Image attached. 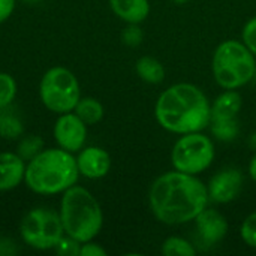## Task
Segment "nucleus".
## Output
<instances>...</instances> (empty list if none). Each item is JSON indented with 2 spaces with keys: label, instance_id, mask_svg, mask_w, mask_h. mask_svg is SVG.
Segmentation results:
<instances>
[{
  "label": "nucleus",
  "instance_id": "f257e3e1",
  "mask_svg": "<svg viewBox=\"0 0 256 256\" xmlns=\"http://www.w3.org/2000/svg\"><path fill=\"white\" fill-rule=\"evenodd\" d=\"M207 186L194 174L171 171L159 176L148 192L154 218L165 225H182L195 218L208 204Z\"/></svg>",
  "mask_w": 256,
  "mask_h": 256
},
{
  "label": "nucleus",
  "instance_id": "f03ea898",
  "mask_svg": "<svg viewBox=\"0 0 256 256\" xmlns=\"http://www.w3.org/2000/svg\"><path fill=\"white\" fill-rule=\"evenodd\" d=\"M154 117L165 130L177 135L202 132L210 126L212 104L200 87L178 82L160 93Z\"/></svg>",
  "mask_w": 256,
  "mask_h": 256
},
{
  "label": "nucleus",
  "instance_id": "7ed1b4c3",
  "mask_svg": "<svg viewBox=\"0 0 256 256\" xmlns=\"http://www.w3.org/2000/svg\"><path fill=\"white\" fill-rule=\"evenodd\" d=\"M80 178L76 158L60 147L44 148L33 159L26 162V186L44 196L63 194L75 186Z\"/></svg>",
  "mask_w": 256,
  "mask_h": 256
},
{
  "label": "nucleus",
  "instance_id": "20e7f679",
  "mask_svg": "<svg viewBox=\"0 0 256 256\" xmlns=\"http://www.w3.org/2000/svg\"><path fill=\"white\" fill-rule=\"evenodd\" d=\"M58 214L64 234L80 243L94 240L104 225L100 204L90 190L78 184L62 194Z\"/></svg>",
  "mask_w": 256,
  "mask_h": 256
},
{
  "label": "nucleus",
  "instance_id": "39448f33",
  "mask_svg": "<svg viewBox=\"0 0 256 256\" xmlns=\"http://www.w3.org/2000/svg\"><path fill=\"white\" fill-rule=\"evenodd\" d=\"M213 75L216 82L236 90L254 80L256 70L255 56L240 40H224L213 54Z\"/></svg>",
  "mask_w": 256,
  "mask_h": 256
},
{
  "label": "nucleus",
  "instance_id": "423d86ee",
  "mask_svg": "<svg viewBox=\"0 0 256 256\" xmlns=\"http://www.w3.org/2000/svg\"><path fill=\"white\" fill-rule=\"evenodd\" d=\"M39 99L42 105L56 114L74 111L81 99L78 78L64 66L50 68L39 82Z\"/></svg>",
  "mask_w": 256,
  "mask_h": 256
},
{
  "label": "nucleus",
  "instance_id": "0eeeda50",
  "mask_svg": "<svg viewBox=\"0 0 256 256\" xmlns=\"http://www.w3.org/2000/svg\"><path fill=\"white\" fill-rule=\"evenodd\" d=\"M22 242L36 250H51L64 236L58 212L36 207L27 212L20 224Z\"/></svg>",
  "mask_w": 256,
  "mask_h": 256
},
{
  "label": "nucleus",
  "instance_id": "6e6552de",
  "mask_svg": "<svg viewBox=\"0 0 256 256\" xmlns=\"http://www.w3.org/2000/svg\"><path fill=\"white\" fill-rule=\"evenodd\" d=\"M214 160L213 141L202 132L182 135L172 147L171 162L174 170L198 176Z\"/></svg>",
  "mask_w": 256,
  "mask_h": 256
},
{
  "label": "nucleus",
  "instance_id": "1a4fd4ad",
  "mask_svg": "<svg viewBox=\"0 0 256 256\" xmlns=\"http://www.w3.org/2000/svg\"><path fill=\"white\" fill-rule=\"evenodd\" d=\"M52 136L60 148L78 153L87 140V124L74 111L58 114L52 128Z\"/></svg>",
  "mask_w": 256,
  "mask_h": 256
},
{
  "label": "nucleus",
  "instance_id": "9d476101",
  "mask_svg": "<svg viewBox=\"0 0 256 256\" xmlns=\"http://www.w3.org/2000/svg\"><path fill=\"white\" fill-rule=\"evenodd\" d=\"M207 189L212 201L228 204L240 195L243 189V174L238 168H225L212 177Z\"/></svg>",
  "mask_w": 256,
  "mask_h": 256
},
{
  "label": "nucleus",
  "instance_id": "9b49d317",
  "mask_svg": "<svg viewBox=\"0 0 256 256\" xmlns=\"http://www.w3.org/2000/svg\"><path fill=\"white\" fill-rule=\"evenodd\" d=\"M195 224H196V234L200 242L208 248L220 243L228 234L226 218L214 208L206 207L195 218Z\"/></svg>",
  "mask_w": 256,
  "mask_h": 256
},
{
  "label": "nucleus",
  "instance_id": "f8f14e48",
  "mask_svg": "<svg viewBox=\"0 0 256 256\" xmlns=\"http://www.w3.org/2000/svg\"><path fill=\"white\" fill-rule=\"evenodd\" d=\"M76 165L80 176L88 180L104 178L111 170V156L106 150L92 146L82 147L76 156Z\"/></svg>",
  "mask_w": 256,
  "mask_h": 256
},
{
  "label": "nucleus",
  "instance_id": "ddd939ff",
  "mask_svg": "<svg viewBox=\"0 0 256 256\" xmlns=\"http://www.w3.org/2000/svg\"><path fill=\"white\" fill-rule=\"evenodd\" d=\"M26 160L15 152H0V192L18 188L24 182Z\"/></svg>",
  "mask_w": 256,
  "mask_h": 256
},
{
  "label": "nucleus",
  "instance_id": "4468645a",
  "mask_svg": "<svg viewBox=\"0 0 256 256\" xmlns=\"http://www.w3.org/2000/svg\"><path fill=\"white\" fill-rule=\"evenodd\" d=\"M112 12L128 24H140L150 14L148 0H110Z\"/></svg>",
  "mask_w": 256,
  "mask_h": 256
},
{
  "label": "nucleus",
  "instance_id": "2eb2a0df",
  "mask_svg": "<svg viewBox=\"0 0 256 256\" xmlns=\"http://www.w3.org/2000/svg\"><path fill=\"white\" fill-rule=\"evenodd\" d=\"M242 106V94L236 90H225L212 104V118H237Z\"/></svg>",
  "mask_w": 256,
  "mask_h": 256
},
{
  "label": "nucleus",
  "instance_id": "dca6fc26",
  "mask_svg": "<svg viewBox=\"0 0 256 256\" xmlns=\"http://www.w3.org/2000/svg\"><path fill=\"white\" fill-rule=\"evenodd\" d=\"M135 70L138 74V76L148 84H159L164 81L165 78V69L164 64L150 56H144L141 58H138L136 64H135Z\"/></svg>",
  "mask_w": 256,
  "mask_h": 256
},
{
  "label": "nucleus",
  "instance_id": "f3484780",
  "mask_svg": "<svg viewBox=\"0 0 256 256\" xmlns=\"http://www.w3.org/2000/svg\"><path fill=\"white\" fill-rule=\"evenodd\" d=\"M74 112L87 124V126H93L96 123H99L102 118H104V114H105V110H104V105L94 99V98H81L78 100V104L75 105L74 108Z\"/></svg>",
  "mask_w": 256,
  "mask_h": 256
},
{
  "label": "nucleus",
  "instance_id": "a211bd4d",
  "mask_svg": "<svg viewBox=\"0 0 256 256\" xmlns=\"http://www.w3.org/2000/svg\"><path fill=\"white\" fill-rule=\"evenodd\" d=\"M210 129L212 134L222 142L234 141L240 132L237 118H212Z\"/></svg>",
  "mask_w": 256,
  "mask_h": 256
},
{
  "label": "nucleus",
  "instance_id": "6ab92c4d",
  "mask_svg": "<svg viewBox=\"0 0 256 256\" xmlns=\"http://www.w3.org/2000/svg\"><path fill=\"white\" fill-rule=\"evenodd\" d=\"M24 134L22 122L6 110L0 111V136L8 141H18Z\"/></svg>",
  "mask_w": 256,
  "mask_h": 256
},
{
  "label": "nucleus",
  "instance_id": "aec40b11",
  "mask_svg": "<svg viewBox=\"0 0 256 256\" xmlns=\"http://www.w3.org/2000/svg\"><path fill=\"white\" fill-rule=\"evenodd\" d=\"M42 150H44V140L39 135H27V136H21L18 140L16 153L26 162L30 160V159H33Z\"/></svg>",
  "mask_w": 256,
  "mask_h": 256
},
{
  "label": "nucleus",
  "instance_id": "412c9836",
  "mask_svg": "<svg viewBox=\"0 0 256 256\" xmlns=\"http://www.w3.org/2000/svg\"><path fill=\"white\" fill-rule=\"evenodd\" d=\"M162 254L165 256H194L196 249L182 237H168L162 244Z\"/></svg>",
  "mask_w": 256,
  "mask_h": 256
},
{
  "label": "nucleus",
  "instance_id": "4be33fe9",
  "mask_svg": "<svg viewBox=\"0 0 256 256\" xmlns=\"http://www.w3.org/2000/svg\"><path fill=\"white\" fill-rule=\"evenodd\" d=\"M16 81L8 72H0V111L10 106L16 96Z\"/></svg>",
  "mask_w": 256,
  "mask_h": 256
},
{
  "label": "nucleus",
  "instance_id": "5701e85b",
  "mask_svg": "<svg viewBox=\"0 0 256 256\" xmlns=\"http://www.w3.org/2000/svg\"><path fill=\"white\" fill-rule=\"evenodd\" d=\"M240 237L242 240L249 246V248H254L256 249V212L249 214L244 222L242 224V228H240Z\"/></svg>",
  "mask_w": 256,
  "mask_h": 256
},
{
  "label": "nucleus",
  "instance_id": "b1692460",
  "mask_svg": "<svg viewBox=\"0 0 256 256\" xmlns=\"http://www.w3.org/2000/svg\"><path fill=\"white\" fill-rule=\"evenodd\" d=\"M80 249H81V243L64 234L52 250H56V254L62 256H80Z\"/></svg>",
  "mask_w": 256,
  "mask_h": 256
},
{
  "label": "nucleus",
  "instance_id": "393cba45",
  "mask_svg": "<svg viewBox=\"0 0 256 256\" xmlns=\"http://www.w3.org/2000/svg\"><path fill=\"white\" fill-rule=\"evenodd\" d=\"M144 39V33L142 30L138 27V24H128L126 28L122 32V40L124 45L130 46V48H135V46H140L141 42Z\"/></svg>",
  "mask_w": 256,
  "mask_h": 256
},
{
  "label": "nucleus",
  "instance_id": "a878e982",
  "mask_svg": "<svg viewBox=\"0 0 256 256\" xmlns=\"http://www.w3.org/2000/svg\"><path fill=\"white\" fill-rule=\"evenodd\" d=\"M242 39L243 44L250 50V52L256 57V16L249 20L242 32Z\"/></svg>",
  "mask_w": 256,
  "mask_h": 256
},
{
  "label": "nucleus",
  "instance_id": "bb28decb",
  "mask_svg": "<svg viewBox=\"0 0 256 256\" xmlns=\"http://www.w3.org/2000/svg\"><path fill=\"white\" fill-rule=\"evenodd\" d=\"M80 256H106V250L100 244L90 240V242L81 243Z\"/></svg>",
  "mask_w": 256,
  "mask_h": 256
},
{
  "label": "nucleus",
  "instance_id": "cd10ccee",
  "mask_svg": "<svg viewBox=\"0 0 256 256\" xmlns=\"http://www.w3.org/2000/svg\"><path fill=\"white\" fill-rule=\"evenodd\" d=\"M15 9V0H0V24L4 22Z\"/></svg>",
  "mask_w": 256,
  "mask_h": 256
},
{
  "label": "nucleus",
  "instance_id": "c85d7f7f",
  "mask_svg": "<svg viewBox=\"0 0 256 256\" xmlns=\"http://www.w3.org/2000/svg\"><path fill=\"white\" fill-rule=\"evenodd\" d=\"M249 176L250 178L256 182V153L254 154V158L250 159V164H249Z\"/></svg>",
  "mask_w": 256,
  "mask_h": 256
},
{
  "label": "nucleus",
  "instance_id": "c756f323",
  "mask_svg": "<svg viewBox=\"0 0 256 256\" xmlns=\"http://www.w3.org/2000/svg\"><path fill=\"white\" fill-rule=\"evenodd\" d=\"M189 0H172V3H176V4H186Z\"/></svg>",
  "mask_w": 256,
  "mask_h": 256
},
{
  "label": "nucleus",
  "instance_id": "7c9ffc66",
  "mask_svg": "<svg viewBox=\"0 0 256 256\" xmlns=\"http://www.w3.org/2000/svg\"><path fill=\"white\" fill-rule=\"evenodd\" d=\"M22 2H26V3H28V4H34V3H39L40 0H22Z\"/></svg>",
  "mask_w": 256,
  "mask_h": 256
},
{
  "label": "nucleus",
  "instance_id": "2f4dec72",
  "mask_svg": "<svg viewBox=\"0 0 256 256\" xmlns=\"http://www.w3.org/2000/svg\"><path fill=\"white\" fill-rule=\"evenodd\" d=\"M254 80H256V70H255V76H254Z\"/></svg>",
  "mask_w": 256,
  "mask_h": 256
}]
</instances>
